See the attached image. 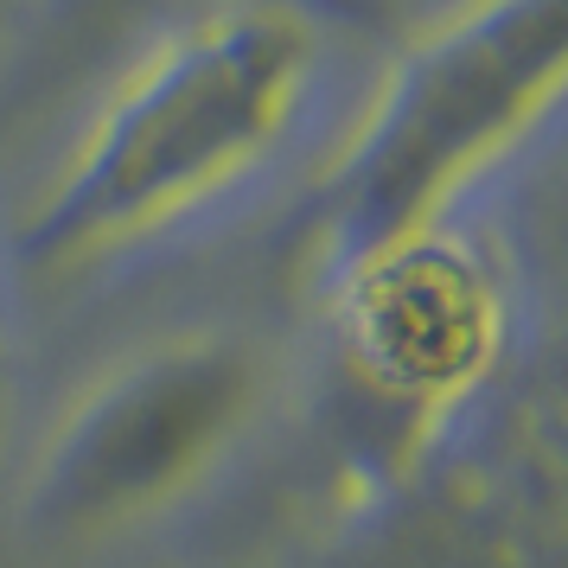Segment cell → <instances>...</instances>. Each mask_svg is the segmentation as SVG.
I'll list each match as a JSON object with an SVG mask.
<instances>
[{
  "label": "cell",
  "mask_w": 568,
  "mask_h": 568,
  "mask_svg": "<svg viewBox=\"0 0 568 568\" xmlns=\"http://www.w3.org/2000/svg\"><path fill=\"white\" fill-rule=\"evenodd\" d=\"M352 45L338 0H185L90 90L13 231L27 282H97L256 199L307 148Z\"/></svg>",
  "instance_id": "1"
},
{
  "label": "cell",
  "mask_w": 568,
  "mask_h": 568,
  "mask_svg": "<svg viewBox=\"0 0 568 568\" xmlns=\"http://www.w3.org/2000/svg\"><path fill=\"white\" fill-rule=\"evenodd\" d=\"M568 0H454L377 64L287 224V275L307 287L403 236L454 224L466 192L556 115Z\"/></svg>",
  "instance_id": "2"
},
{
  "label": "cell",
  "mask_w": 568,
  "mask_h": 568,
  "mask_svg": "<svg viewBox=\"0 0 568 568\" xmlns=\"http://www.w3.org/2000/svg\"><path fill=\"white\" fill-rule=\"evenodd\" d=\"M358 498L377 505L524 364L517 282L466 217L403 236L313 287Z\"/></svg>",
  "instance_id": "3"
},
{
  "label": "cell",
  "mask_w": 568,
  "mask_h": 568,
  "mask_svg": "<svg viewBox=\"0 0 568 568\" xmlns=\"http://www.w3.org/2000/svg\"><path fill=\"white\" fill-rule=\"evenodd\" d=\"M275 389V352L231 326L134 345L45 428L20 479V524L71 549L160 524L256 440Z\"/></svg>",
  "instance_id": "4"
},
{
  "label": "cell",
  "mask_w": 568,
  "mask_h": 568,
  "mask_svg": "<svg viewBox=\"0 0 568 568\" xmlns=\"http://www.w3.org/2000/svg\"><path fill=\"white\" fill-rule=\"evenodd\" d=\"M185 0H13L0 20V134L90 97Z\"/></svg>",
  "instance_id": "5"
},
{
  "label": "cell",
  "mask_w": 568,
  "mask_h": 568,
  "mask_svg": "<svg viewBox=\"0 0 568 568\" xmlns=\"http://www.w3.org/2000/svg\"><path fill=\"white\" fill-rule=\"evenodd\" d=\"M0 435H7V338H0Z\"/></svg>",
  "instance_id": "6"
},
{
  "label": "cell",
  "mask_w": 568,
  "mask_h": 568,
  "mask_svg": "<svg viewBox=\"0 0 568 568\" xmlns=\"http://www.w3.org/2000/svg\"><path fill=\"white\" fill-rule=\"evenodd\" d=\"M7 7H13V0H0V20H7Z\"/></svg>",
  "instance_id": "7"
}]
</instances>
